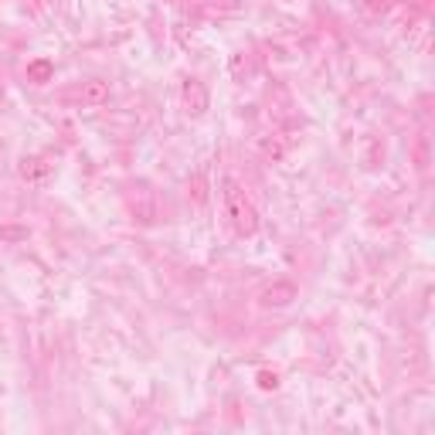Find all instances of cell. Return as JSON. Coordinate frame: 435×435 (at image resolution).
<instances>
[{
  "label": "cell",
  "instance_id": "6da1fadb",
  "mask_svg": "<svg viewBox=\"0 0 435 435\" xmlns=\"http://www.w3.org/2000/svg\"><path fill=\"white\" fill-rule=\"evenodd\" d=\"M221 187H225L221 197H225V211H228V218H232V228H235L242 238L256 235V232H259V211H256L252 197L242 190V184H238L235 177H225Z\"/></svg>",
  "mask_w": 435,
  "mask_h": 435
},
{
  "label": "cell",
  "instance_id": "7a4b0ae2",
  "mask_svg": "<svg viewBox=\"0 0 435 435\" xmlns=\"http://www.w3.org/2000/svg\"><path fill=\"white\" fill-rule=\"evenodd\" d=\"M296 299H299V289H296V282H289V279H275V282H269V286L259 289L262 310H286V306H293Z\"/></svg>",
  "mask_w": 435,
  "mask_h": 435
},
{
  "label": "cell",
  "instance_id": "3957f363",
  "mask_svg": "<svg viewBox=\"0 0 435 435\" xmlns=\"http://www.w3.org/2000/svg\"><path fill=\"white\" fill-rule=\"evenodd\" d=\"M129 211H133V218L140 225H153L157 221V197H153V190L143 187V184H136L129 190Z\"/></svg>",
  "mask_w": 435,
  "mask_h": 435
},
{
  "label": "cell",
  "instance_id": "277c9868",
  "mask_svg": "<svg viewBox=\"0 0 435 435\" xmlns=\"http://www.w3.org/2000/svg\"><path fill=\"white\" fill-rule=\"evenodd\" d=\"M180 99H184L187 116H204V112H208V105H211L208 88H204V82H197V79H187V82H184V88H180Z\"/></svg>",
  "mask_w": 435,
  "mask_h": 435
},
{
  "label": "cell",
  "instance_id": "5b68a950",
  "mask_svg": "<svg viewBox=\"0 0 435 435\" xmlns=\"http://www.w3.org/2000/svg\"><path fill=\"white\" fill-rule=\"evenodd\" d=\"M79 99H82L86 105H102V102L109 99V82L88 79V82H82V88H79Z\"/></svg>",
  "mask_w": 435,
  "mask_h": 435
},
{
  "label": "cell",
  "instance_id": "8992f818",
  "mask_svg": "<svg viewBox=\"0 0 435 435\" xmlns=\"http://www.w3.org/2000/svg\"><path fill=\"white\" fill-rule=\"evenodd\" d=\"M48 164H45V157H24L21 160V177L24 180H41V177H48Z\"/></svg>",
  "mask_w": 435,
  "mask_h": 435
},
{
  "label": "cell",
  "instance_id": "52a82bcc",
  "mask_svg": "<svg viewBox=\"0 0 435 435\" xmlns=\"http://www.w3.org/2000/svg\"><path fill=\"white\" fill-rule=\"evenodd\" d=\"M51 75H55V65H51L48 58H38V62H31V65H27V79H31V82H38V86L51 82Z\"/></svg>",
  "mask_w": 435,
  "mask_h": 435
},
{
  "label": "cell",
  "instance_id": "ba28073f",
  "mask_svg": "<svg viewBox=\"0 0 435 435\" xmlns=\"http://www.w3.org/2000/svg\"><path fill=\"white\" fill-rule=\"evenodd\" d=\"M259 150L265 153V157H269V160H279V157H282V143H279L275 136H262V140H259Z\"/></svg>",
  "mask_w": 435,
  "mask_h": 435
},
{
  "label": "cell",
  "instance_id": "9c48e42d",
  "mask_svg": "<svg viewBox=\"0 0 435 435\" xmlns=\"http://www.w3.org/2000/svg\"><path fill=\"white\" fill-rule=\"evenodd\" d=\"M256 381H259L262 391H275V388H279V374H275V371H259Z\"/></svg>",
  "mask_w": 435,
  "mask_h": 435
},
{
  "label": "cell",
  "instance_id": "30bf717a",
  "mask_svg": "<svg viewBox=\"0 0 435 435\" xmlns=\"http://www.w3.org/2000/svg\"><path fill=\"white\" fill-rule=\"evenodd\" d=\"M0 238H7V242H24V238H27V228H0Z\"/></svg>",
  "mask_w": 435,
  "mask_h": 435
},
{
  "label": "cell",
  "instance_id": "8fae6325",
  "mask_svg": "<svg viewBox=\"0 0 435 435\" xmlns=\"http://www.w3.org/2000/svg\"><path fill=\"white\" fill-rule=\"evenodd\" d=\"M194 201L204 204L208 201V190H204V174H194Z\"/></svg>",
  "mask_w": 435,
  "mask_h": 435
},
{
  "label": "cell",
  "instance_id": "7c38bea8",
  "mask_svg": "<svg viewBox=\"0 0 435 435\" xmlns=\"http://www.w3.org/2000/svg\"><path fill=\"white\" fill-rule=\"evenodd\" d=\"M367 7H371L374 14H384V10H388V0H367Z\"/></svg>",
  "mask_w": 435,
  "mask_h": 435
},
{
  "label": "cell",
  "instance_id": "4fadbf2b",
  "mask_svg": "<svg viewBox=\"0 0 435 435\" xmlns=\"http://www.w3.org/2000/svg\"><path fill=\"white\" fill-rule=\"evenodd\" d=\"M415 153H419V167L425 171V167H429V164H425V140H419V150H415Z\"/></svg>",
  "mask_w": 435,
  "mask_h": 435
},
{
  "label": "cell",
  "instance_id": "5bb4252c",
  "mask_svg": "<svg viewBox=\"0 0 435 435\" xmlns=\"http://www.w3.org/2000/svg\"><path fill=\"white\" fill-rule=\"evenodd\" d=\"M419 3H429V0H419Z\"/></svg>",
  "mask_w": 435,
  "mask_h": 435
}]
</instances>
